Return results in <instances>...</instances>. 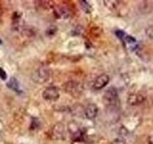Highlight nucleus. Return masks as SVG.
I'll list each match as a JSON object with an SVG mask.
<instances>
[{
  "mask_svg": "<svg viewBox=\"0 0 153 144\" xmlns=\"http://www.w3.org/2000/svg\"><path fill=\"white\" fill-rule=\"evenodd\" d=\"M68 131L70 132L72 139L75 141H79L82 140V137H83V133L80 130V128L79 127V125L75 122H72L68 125Z\"/></svg>",
  "mask_w": 153,
  "mask_h": 144,
  "instance_id": "423d86ee",
  "label": "nucleus"
},
{
  "mask_svg": "<svg viewBox=\"0 0 153 144\" xmlns=\"http://www.w3.org/2000/svg\"><path fill=\"white\" fill-rule=\"evenodd\" d=\"M98 111H99V109L95 104H88L85 108V110H84V114H85L86 118L92 120L97 116Z\"/></svg>",
  "mask_w": 153,
  "mask_h": 144,
  "instance_id": "1a4fd4ad",
  "label": "nucleus"
},
{
  "mask_svg": "<svg viewBox=\"0 0 153 144\" xmlns=\"http://www.w3.org/2000/svg\"><path fill=\"white\" fill-rule=\"evenodd\" d=\"M109 80H110L109 76L107 75V74H102V75L98 76L95 79L94 83H93V88L96 89V90L103 88L109 83Z\"/></svg>",
  "mask_w": 153,
  "mask_h": 144,
  "instance_id": "0eeeda50",
  "label": "nucleus"
},
{
  "mask_svg": "<svg viewBox=\"0 0 153 144\" xmlns=\"http://www.w3.org/2000/svg\"><path fill=\"white\" fill-rule=\"evenodd\" d=\"M112 144H126L125 141H124V139H122V138H118L116 139V140H114L112 142Z\"/></svg>",
  "mask_w": 153,
  "mask_h": 144,
  "instance_id": "4468645a",
  "label": "nucleus"
},
{
  "mask_svg": "<svg viewBox=\"0 0 153 144\" xmlns=\"http://www.w3.org/2000/svg\"><path fill=\"white\" fill-rule=\"evenodd\" d=\"M103 103L107 107H113L118 103V91L115 88H110L103 95Z\"/></svg>",
  "mask_w": 153,
  "mask_h": 144,
  "instance_id": "7ed1b4c3",
  "label": "nucleus"
},
{
  "mask_svg": "<svg viewBox=\"0 0 153 144\" xmlns=\"http://www.w3.org/2000/svg\"><path fill=\"white\" fill-rule=\"evenodd\" d=\"M145 100H147V96L144 94L139 92H134L129 94V96L127 97V104L130 106H138V105L143 104Z\"/></svg>",
  "mask_w": 153,
  "mask_h": 144,
  "instance_id": "39448f33",
  "label": "nucleus"
},
{
  "mask_svg": "<svg viewBox=\"0 0 153 144\" xmlns=\"http://www.w3.org/2000/svg\"><path fill=\"white\" fill-rule=\"evenodd\" d=\"M50 78V70L46 67H41L34 71L32 75V79L34 82L38 84H43L47 82Z\"/></svg>",
  "mask_w": 153,
  "mask_h": 144,
  "instance_id": "f03ea898",
  "label": "nucleus"
},
{
  "mask_svg": "<svg viewBox=\"0 0 153 144\" xmlns=\"http://www.w3.org/2000/svg\"><path fill=\"white\" fill-rule=\"evenodd\" d=\"M145 35L149 38H151V40H153V24L152 25H148L147 28H145Z\"/></svg>",
  "mask_w": 153,
  "mask_h": 144,
  "instance_id": "f8f14e48",
  "label": "nucleus"
},
{
  "mask_svg": "<svg viewBox=\"0 0 153 144\" xmlns=\"http://www.w3.org/2000/svg\"><path fill=\"white\" fill-rule=\"evenodd\" d=\"M0 78H1V79L4 80V81L7 79V74H6L5 70L2 69V68H0Z\"/></svg>",
  "mask_w": 153,
  "mask_h": 144,
  "instance_id": "ddd939ff",
  "label": "nucleus"
},
{
  "mask_svg": "<svg viewBox=\"0 0 153 144\" xmlns=\"http://www.w3.org/2000/svg\"><path fill=\"white\" fill-rule=\"evenodd\" d=\"M65 128L62 123H57L52 130V137L56 139H62L64 137Z\"/></svg>",
  "mask_w": 153,
  "mask_h": 144,
  "instance_id": "6e6552de",
  "label": "nucleus"
},
{
  "mask_svg": "<svg viewBox=\"0 0 153 144\" xmlns=\"http://www.w3.org/2000/svg\"><path fill=\"white\" fill-rule=\"evenodd\" d=\"M1 14H2V12H1V10H0V17H1Z\"/></svg>",
  "mask_w": 153,
  "mask_h": 144,
  "instance_id": "dca6fc26",
  "label": "nucleus"
},
{
  "mask_svg": "<svg viewBox=\"0 0 153 144\" xmlns=\"http://www.w3.org/2000/svg\"><path fill=\"white\" fill-rule=\"evenodd\" d=\"M79 4H80V8H82V10L84 12V13L90 14L92 12V6L87 1H83L82 0V1L79 2Z\"/></svg>",
  "mask_w": 153,
  "mask_h": 144,
  "instance_id": "9b49d317",
  "label": "nucleus"
},
{
  "mask_svg": "<svg viewBox=\"0 0 153 144\" xmlns=\"http://www.w3.org/2000/svg\"><path fill=\"white\" fill-rule=\"evenodd\" d=\"M42 96L47 101H56L59 98V90L56 87H48L45 88Z\"/></svg>",
  "mask_w": 153,
  "mask_h": 144,
  "instance_id": "20e7f679",
  "label": "nucleus"
},
{
  "mask_svg": "<svg viewBox=\"0 0 153 144\" xmlns=\"http://www.w3.org/2000/svg\"><path fill=\"white\" fill-rule=\"evenodd\" d=\"M7 85H8V88H10L11 89H14V90L17 91V92L19 91V84L15 78H11L10 81L8 82Z\"/></svg>",
  "mask_w": 153,
  "mask_h": 144,
  "instance_id": "9d476101",
  "label": "nucleus"
},
{
  "mask_svg": "<svg viewBox=\"0 0 153 144\" xmlns=\"http://www.w3.org/2000/svg\"><path fill=\"white\" fill-rule=\"evenodd\" d=\"M148 144H153V135L148 137Z\"/></svg>",
  "mask_w": 153,
  "mask_h": 144,
  "instance_id": "2eb2a0df",
  "label": "nucleus"
},
{
  "mask_svg": "<svg viewBox=\"0 0 153 144\" xmlns=\"http://www.w3.org/2000/svg\"><path fill=\"white\" fill-rule=\"evenodd\" d=\"M65 92L71 94L73 97H79L83 91V85L76 81H69L63 85Z\"/></svg>",
  "mask_w": 153,
  "mask_h": 144,
  "instance_id": "f257e3e1",
  "label": "nucleus"
}]
</instances>
